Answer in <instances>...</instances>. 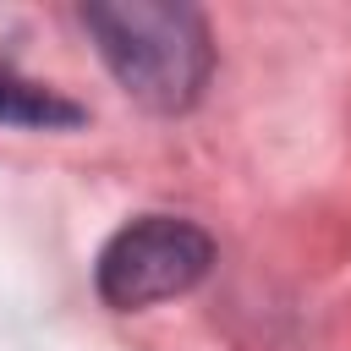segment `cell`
<instances>
[{
    "label": "cell",
    "mask_w": 351,
    "mask_h": 351,
    "mask_svg": "<svg viewBox=\"0 0 351 351\" xmlns=\"http://www.w3.org/2000/svg\"><path fill=\"white\" fill-rule=\"evenodd\" d=\"M110 77L154 115H186L214 77L203 11L170 0H88L77 11Z\"/></svg>",
    "instance_id": "obj_1"
},
{
    "label": "cell",
    "mask_w": 351,
    "mask_h": 351,
    "mask_svg": "<svg viewBox=\"0 0 351 351\" xmlns=\"http://www.w3.org/2000/svg\"><path fill=\"white\" fill-rule=\"evenodd\" d=\"M214 269V236L181 214H137L126 219L93 263L99 302L115 313H143L186 296Z\"/></svg>",
    "instance_id": "obj_2"
},
{
    "label": "cell",
    "mask_w": 351,
    "mask_h": 351,
    "mask_svg": "<svg viewBox=\"0 0 351 351\" xmlns=\"http://www.w3.org/2000/svg\"><path fill=\"white\" fill-rule=\"evenodd\" d=\"M88 110L66 93H55L49 82H33L22 71H11L0 60V126H27V132H71L82 126Z\"/></svg>",
    "instance_id": "obj_3"
}]
</instances>
